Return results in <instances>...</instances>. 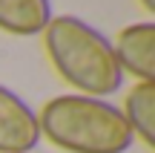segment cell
Segmentation results:
<instances>
[{
  "instance_id": "8992f818",
  "label": "cell",
  "mask_w": 155,
  "mask_h": 153,
  "mask_svg": "<svg viewBox=\"0 0 155 153\" xmlns=\"http://www.w3.org/2000/svg\"><path fill=\"white\" fill-rule=\"evenodd\" d=\"M124 119H127L132 136L147 148H155V84H138L124 98Z\"/></svg>"
},
{
  "instance_id": "277c9868",
  "label": "cell",
  "mask_w": 155,
  "mask_h": 153,
  "mask_svg": "<svg viewBox=\"0 0 155 153\" xmlns=\"http://www.w3.org/2000/svg\"><path fill=\"white\" fill-rule=\"evenodd\" d=\"M40 142L38 113L0 84V153H32Z\"/></svg>"
},
{
  "instance_id": "5b68a950",
  "label": "cell",
  "mask_w": 155,
  "mask_h": 153,
  "mask_svg": "<svg viewBox=\"0 0 155 153\" xmlns=\"http://www.w3.org/2000/svg\"><path fill=\"white\" fill-rule=\"evenodd\" d=\"M52 17L49 0H0V32L15 38L43 35Z\"/></svg>"
},
{
  "instance_id": "6da1fadb",
  "label": "cell",
  "mask_w": 155,
  "mask_h": 153,
  "mask_svg": "<svg viewBox=\"0 0 155 153\" xmlns=\"http://www.w3.org/2000/svg\"><path fill=\"white\" fill-rule=\"evenodd\" d=\"M43 49L55 72L78 96L104 98L121 90L124 72L104 32L78 15H58L43 29Z\"/></svg>"
},
{
  "instance_id": "3957f363",
  "label": "cell",
  "mask_w": 155,
  "mask_h": 153,
  "mask_svg": "<svg viewBox=\"0 0 155 153\" xmlns=\"http://www.w3.org/2000/svg\"><path fill=\"white\" fill-rule=\"evenodd\" d=\"M115 61L124 75H132L138 84H155V23L141 20L129 23L118 32L115 43Z\"/></svg>"
},
{
  "instance_id": "7a4b0ae2",
  "label": "cell",
  "mask_w": 155,
  "mask_h": 153,
  "mask_svg": "<svg viewBox=\"0 0 155 153\" xmlns=\"http://www.w3.org/2000/svg\"><path fill=\"white\" fill-rule=\"evenodd\" d=\"M40 136L66 153H127L135 136L121 107L92 96H55L40 107Z\"/></svg>"
},
{
  "instance_id": "52a82bcc",
  "label": "cell",
  "mask_w": 155,
  "mask_h": 153,
  "mask_svg": "<svg viewBox=\"0 0 155 153\" xmlns=\"http://www.w3.org/2000/svg\"><path fill=\"white\" fill-rule=\"evenodd\" d=\"M141 3V9L147 12V15H155V0H138Z\"/></svg>"
}]
</instances>
